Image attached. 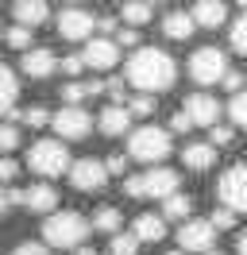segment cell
Here are the masks:
<instances>
[{"label": "cell", "mask_w": 247, "mask_h": 255, "mask_svg": "<svg viewBox=\"0 0 247 255\" xmlns=\"http://www.w3.org/2000/svg\"><path fill=\"white\" fill-rule=\"evenodd\" d=\"M124 81H131L139 93H147V97L166 93L178 81V62L158 47H139L124 66Z\"/></svg>", "instance_id": "cell-1"}, {"label": "cell", "mask_w": 247, "mask_h": 255, "mask_svg": "<svg viewBox=\"0 0 247 255\" xmlns=\"http://www.w3.org/2000/svg\"><path fill=\"white\" fill-rule=\"evenodd\" d=\"M93 232V224L81 217V213H70V209H62V213H50L43 221V240L46 248H66V252H77V248H85V236Z\"/></svg>", "instance_id": "cell-2"}, {"label": "cell", "mask_w": 247, "mask_h": 255, "mask_svg": "<svg viewBox=\"0 0 247 255\" xmlns=\"http://www.w3.org/2000/svg\"><path fill=\"white\" fill-rule=\"evenodd\" d=\"M27 166L43 178V182H54V178L66 174L74 162H70L66 143H58V139H35V143H31V151H27Z\"/></svg>", "instance_id": "cell-3"}, {"label": "cell", "mask_w": 247, "mask_h": 255, "mask_svg": "<svg viewBox=\"0 0 247 255\" xmlns=\"http://www.w3.org/2000/svg\"><path fill=\"white\" fill-rule=\"evenodd\" d=\"M178 182L182 178L166 170V166H154V170H143V174H127L124 182V190L131 193V197H158V201H166L178 193Z\"/></svg>", "instance_id": "cell-4"}, {"label": "cell", "mask_w": 247, "mask_h": 255, "mask_svg": "<svg viewBox=\"0 0 247 255\" xmlns=\"http://www.w3.org/2000/svg\"><path fill=\"white\" fill-rule=\"evenodd\" d=\"M127 155L139 162H162L170 155V131L166 128H135L131 135H127Z\"/></svg>", "instance_id": "cell-5"}, {"label": "cell", "mask_w": 247, "mask_h": 255, "mask_svg": "<svg viewBox=\"0 0 247 255\" xmlns=\"http://www.w3.org/2000/svg\"><path fill=\"white\" fill-rule=\"evenodd\" d=\"M189 78L197 81L201 89L205 85H224V78H228V58H224V50L220 47H201L189 54Z\"/></svg>", "instance_id": "cell-6"}, {"label": "cell", "mask_w": 247, "mask_h": 255, "mask_svg": "<svg viewBox=\"0 0 247 255\" xmlns=\"http://www.w3.org/2000/svg\"><path fill=\"white\" fill-rule=\"evenodd\" d=\"M216 193H220V205H224V209H232V213H247V162L228 166V170L220 174Z\"/></svg>", "instance_id": "cell-7"}, {"label": "cell", "mask_w": 247, "mask_h": 255, "mask_svg": "<svg viewBox=\"0 0 247 255\" xmlns=\"http://www.w3.org/2000/svg\"><path fill=\"white\" fill-rule=\"evenodd\" d=\"M93 27H97V16L89 8H77V4H66L58 12V35L70 39V43H89Z\"/></svg>", "instance_id": "cell-8"}, {"label": "cell", "mask_w": 247, "mask_h": 255, "mask_svg": "<svg viewBox=\"0 0 247 255\" xmlns=\"http://www.w3.org/2000/svg\"><path fill=\"white\" fill-rule=\"evenodd\" d=\"M178 244H182V252H213V244H216V228L213 221H197V217H189V221L178 228Z\"/></svg>", "instance_id": "cell-9"}, {"label": "cell", "mask_w": 247, "mask_h": 255, "mask_svg": "<svg viewBox=\"0 0 247 255\" xmlns=\"http://www.w3.org/2000/svg\"><path fill=\"white\" fill-rule=\"evenodd\" d=\"M54 131H58L62 139H85L93 131V116L85 109H74V105H66V109H58L54 112Z\"/></svg>", "instance_id": "cell-10"}, {"label": "cell", "mask_w": 247, "mask_h": 255, "mask_svg": "<svg viewBox=\"0 0 247 255\" xmlns=\"http://www.w3.org/2000/svg\"><path fill=\"white\" fill-rule=\"evenodd\" d=\"M105 182H108V170H105L101 159H77L70 166V186L81 190V193H97Z\"/></svg>", "instance_id": "cell-11"}, {"label": "cell", "mask_w": 247, "mask_h": 255, "mask_svg": "<svg viewBox=\"0 0 247 255\" xmlns=\"http://www.w3.org/2000/svg\"><path fill=\"white\" fill-rule=\"evenodd\" d=\"M185 112H189V120L201 128H216V120H220V101H216L213 93H205V89H197V93L185 97Z\"/></svg>", "instance_id": "cell-12"}, {"label": "cell", "mask_w": 247, "mask_h": 255, "mask_svg": "<svg viewBox=\"0 0 247 255\" xmlns=\"http://www.w3.org/2000/svg\"><path fill=\"white\" fill-rule=\"evenodd\" d=\"M81 58L93 70H112V66L120 62V43L116 39H89L85 50H81Z\"/></svg>", "instance_id": "cell-13"}, {"label": "cell", "mask_w": 247, "mask_h": 255, "mask_svg": "<svg viewBox=\"0 0 247 255\" xmlns=\"http://www.w3.org/2000/svg\"><path fill=\"white\" fill-rule=\"evenodd\" d=\"M58 70V58H54V50H46V47H31L27 54H23V74L27 78H39L46 81L50 74Z\"/></svg>", "instance_id": "cell-14"}, {"label": "cell", "mask_w": 247, "mask_h": 255, "mask_svg": "<svg viewBox=\"0 0 247 255\" xmlns=\"http://www.w3.org/2000/svg\"><path fill=\"white\" fill-rule=\"evenodd\" d=\"M54 205H58V190H54L50 182H35L31 190H23V209H31V213L50 217V213H54Z\"/></svg>", "instance_id": "cell-15"}, {"label": "cell", "mask_w": 247, "mask_h": 255, "mask_svg": "<svg viewBox=\"0 0 247 255\" xmlns=\"http://www.w3.org/2000/svg\"><path fill=\"white\" fill-rule=\"evenodd\" d=\"M97 124H101L105 135H131V131H127V128H131V112H127V105H108Z\"/></svg>", "instance_id": "cell-16"}, {"label": "cell", "mask_w": 247, "mask_h": 255, "mask_svg": "<svg viewBox=\"0 0 247 255\" xmlns=\"http://www.w3.org/2000/svg\"><path fill=\"white\" fill-rule=\"evenodd\" d=\"M162 31H166V39H174V43H185L189 35L197 31V23H193L189 12L174 8V12H166V19H162Z\"/></svg>", "instance_id": "cell-17"}, {"label": "cell", "mask_w": 247, "mask_h": 255, "mask_svg": "<svg viewBox=\"0 0 247 255\" xmlns=\"http://www.w3.org/2000/svg\"><path fill=\"white\" fill-rule=\"evenodd\" d=\"M131 236L143 240V244H158V240L166 236V221H162V217H151V213H139L135 221H131Z\"/></svg>", "instance_id": "cell-18"}, {"label": "cell", "mask_w": 247, "mask_h": 255, "mask_svg": "<svg viewBox=\"0 0 247 255\" xmlns=\"http://www.w3.org/2000/svg\"><path fill=\"white\" fill-rule=\"evenodd\" d=\"M12 16L19 19V27H39V23H46L50 19V8L46 4H39V0H19V4H12Z\"/></svg>", "instance_id": "cell-19"}, {"label": "cell", "mask_w": 247, "mask_h": 255, "mask_svg": "<svg viewBox=\"0 0 247 255\" xmlns=\"http://www.w3.org/2000/svg\"><path fill=\"white\" fill-rule=\"evenodd\" d=\"M189 16H193L197 27H209V31H213V27H220V23L228 19V8L216 4V0H205V4H193V8H189Z\"/></svg>", "instance_id": "cell-20"}, {"label": "cell", "mask_w": 247, "mask_h": 255, "mask_svg": "<svg viewBox=\"0 0 247 255\" xmlns=\"http://www.w3.org/2000/svg\"><path fill=\"white\" fill-rule=\"evenodd\" d=\"M182 159H185V166H189V170H213L216 166V147L213 143H189L182 151Z\"/></svg>", "instance_id": "cell-21"}, {"label": "cell", "mask_w": 247, "mask_h": 255, "mask_svg": "<svg viewBox=\"0 0 247 255\" xmlns=\"http://www.w3.org/2000/svg\"><path fill=\"white\" fill-rule=\"evenodd\" d=\"M105 93V81H66L62 85V97H66V105H74L81 109V101H89V97Z\"/></svg>", "instance_id": "cell-22"}, {"label": "cell", "mask_w": 247, "mask_h": 255, "mask_svg": "<svg viewBox=\"0 0 247 255\" xmlns=\"http://www.w3.org/2000/svg\"><path fill=\"white\" fill-rule=\"evenodd\" d=\"M120 224H124V213L116 205H101L93 213V228L97 232H108V236H120Z\"/></svg>", "instance_id": "cell-23"}, {"label": "cell", "mask_w": 247, "mask_h": 255, "mask_svg": "<svg viewBox=\"0 0 247 255\" xmlns=\"http://www.w3.org/2000/svg\"><path fill=\"white\" fill-rule=\"evenodd\" d=\"M189 209H193V197H189V193H174V197H166V201H162V221H189Z\"/></svg>", "instance_id": "cell-24"}, {"label": "cell", "mask_w": 247, "mask_h": 255, "mask_svg": "<svg viewBox=\"0 0 247 255\" xmlns=\"http://www.w3.org/2000/svg\"><path fill=\"white\" fill-rule=\"evenodd\" d=\"M15 97H19V85H15V74L8 66L0 62V112H8L15 105Z\"/></svg>", "instance_id": "cell-25"}, {"label": "cell", "mask_w": 247, "mask_h": 255, "mask_svg": "<svg viewBox=\"0 0 247 255\" xmlns=\"http://www.w3.org/2000/svg\"><path fill=\"white\" fill-rule=\"evenodd\" d=\"M120 16H124L127 27H143V23H151L154 8L151 4H120Z\"/></svg>", "instance_id": "cell-26"}, {"label": "cell", "mask_w": 247, "mask_h": 255, "mask_svg": "<svg viewBox=\"0 0 247 255\" xmlns=\"http://www.w3.org/2000/svg\"><path fill=\"white\" fill-rule=\"evenodd\" d=\"M4 39H8V47H12V50H23V54L31 50V31H27V27H19V23H12V27L4 31Z\"/></svg>", "instance_id": "cell-27"}, {"label": "cell", "mask_w": 247, "mask_h": 255, "mask_svg": "<svg viewBox=\"0 0 247 255\" xmlns=\"http://www.w3.org/2000/svg\"><path fill=\"white\" fill-rule=\"evenodd\" d=\"M228 116H232V128H247V93H236L228 101Z\"/></svg>", "instance_id": "cell-28"}, {"label": "cell", "mask_w": 247, "mask_h": 255, "mask_svg": "<svg viewBox=\"0 0 247 255\" xmlns=\"http://www.w3.org/2000/svg\"><path fill=\"white\" fill-rule=\"evenodd\" d=\"M139 252V240L131 232H120V236H112V252L108 255H135Z\"/></svg>", "instance_id": "cell-29"}, {"label": "cell", "mask_w": 247, "mask_h": 255, "mask_svg": "<svg viewBox=\"0 0 247 255\" xmlns=\"http://www.w3.org/2000/svg\"><path fill=\"white\" fill-rule=\"evenodd\" d=\"M232 47L240 50V54H247V8H244V16L232 23Z\"/></svg>", "instance_id": "cell-30"}, {"label": "cell", "mask_w": 247, "mask_h": 255, "mask_svg": "<svg viewBox=\"0 0 247 255\" xmlns=\"http://www.w3.org/2000/svg\"><path fill=\"white\" fill-rule=\"evenodd\" d=\"M127 112H131V116H151V112H154V97L135 93L131 101H127Z\"/></svg>", "instance_id": "cell-31"}, {"label": "cell", "mask_w": 247, "mask_h": 255, "mask_svg": "<svg viewBox=\"0 0 247 255\" xmlns=\"http://www.w3.org/2000/svg\"><path fill=\"white\" fill-rule=\"evenodd\" d=\"M46 120H54V116H50L43 105H31V109H23V124H27V128H43Z\"/></svg>", "instance_id": "cell-32"}, {"label": "cell", "mask_w": 247, "mask_h": 255, "mask_svg": "<svg viewBox=\"0 0 247 255\" xmlns=\"http://www.w3.org/2000/svg\"><path fill=\"white\" fill-rule=\"evenodd\" d=\"M209 143H213V147H228V143H232V128H228V124L209 128Z\"/></svg>", "instance_id": "cell-33"}, {"label": "cell", "mask_w": 247, "mask_h": 255, "mask_svg": "<svg viewBox=\"0 0 247 255\" xmlns=\"http://www.w3.org/2000/svg\"><path fill=\"white\" fill-rule=\"evenodd\" d=\"M15 143H19V131L12 124H0V151H15Z\"/></svg>", "instance_id": "cell-34"}, {"label": "cell", "mask_w": 247, "mask_h": 255, "mask_svg": "<svg viewBox=\"0 0 247 255\" xmlns=\"http://www.w3.org/2000/svg\"><path fill=\"white\" fill-rule=\"evenodd\" d=\"M209 221H213V228H216V232H220V228H232V224H236V213L220 205V209H216V213H213V217H209Z\"/></svg>", "instance_id": "cell-35"}, {"label": "cell", "mask_w": 247, "mask_h": 255, "mask_svg": "<svg viewBox=\"0 0 247 255\" xmlns=\"http://www.w3.org/2000/svg\"><path fill=\"white\" fill-rule=\"evenodd\" d=\"M244 74H240V70H232V74H228V78H224V89H228V93L232 97H236V93H244Z\"/></svg>", "instance_id": "cell-36"}, {"label": "cell", "mask_w": 247, "mask_h": 255, "mask_svg": "<svg viewBox=\"0 0 247 255\" xmlns=\"http://www.w3.org/2000/svg\"><path fill=\"white\" fill-rule=\"evenodd\" d=\"M189 128H193V120H189V112H174V116H170V131H189Z\"/></svg>", "instance_id": "cell-37"}, {"label": "cell", "mask_w": 247, "mask_h": 255, "mask_svg": "<svg viewBox=\"0 0 247 255\" xmlns=\"http://www.w3.org/2000/svg\"><path fill=\"white\" fill-rule=\"evenodd\" d=\"M15 174H19V162L15 159H0V182H15Z\"/></svg>", "instance_id": "cell-38"}, {"label": "cell", "mask_w": 247, "mask_h": 255, "mask_svg": "<svg viewBox=\"0 0 247 255\" xmlns=\"http://www.w3.org/2000/svg\"><path fill=\"white\" fill-rule=\"evenodd\" d=\"M8 255H50V252H46V244H19Z\"/></svg>", "instance_id": "cell-39"}, {"label": "cell", "mask_w": 247, "mask_h": 255, "mask_svg": "<svg viewBox=\"0 0 247 255\" xmlns=\"http://www.w3.org/2000/svg\"><path fill=\"white\" fill-rule=\"evenodd\" d=\"M62 70H66V74H81V70H85V58H81V54H70V58H62Z\"/></svg>", "instance_id": "cell-40"}, {"label": "cell", "mask_w": 247, "mask_h": 255, "mask_svg": "<svg viewBox=\"0 0 247 255\" xmlns=\"http://www.w3.org/2000/svg\"><path fill=\"white\" fill-rule=\"evenodd\" d=\"M124 166H127V159H124V155H108V162H105L108 174H124Z\"/></svg>", "instance_id": "cell-41"}, {"label": "cell", "mask_w": 247, "mask_h": 255, "mask_svg": "<svg viewBox=\"0 0 247 255\" xmlns=\"http://www.w3.org/2000/svg\"><path fill=\"white\" fill-rule=\"evenodd\" d=\"M135 43H139V31H135V27L120 31V47H135Z\"/></svg>", "instance_id": "cell-42"}, {"label": "cell", "mask_w": 247, "mask_h": 255, "mask_svg": "<svg viewBox=\"0 0 247 255\" xmlns=\"http://www.w3.org/2000/svg\"><path fill=\"white\" fill-rule=\"evenodd\" d=\"M105 89H108V97L120 101V97H124V81H105Z\"/></svg>", "instance_id": "cell-43"}, {"label": "cell", "mask_w": 247, "mask_h": 255, "mask_svg": "<svg viewBox=\"0 0 247 255\" xmlns=\"http://www.w3.org/2000/svg\"><path fill=\"white\" fill-rule=\"evenodd\" d=\"M8 205H12V201H8V193L0 190V217H4V213H8Z\"/></svg>", "instance_id": "cell-44"}, {"label": "cell", "mask_w": 247, "mask_h": 255, "mask_svg": "<svg viewBox=\"0 0 247 255\" xmlns=\"http://www.w3.org/2000/svg\"><path fill=\"white\" fill-rule=\"evenodd\" d=\"M236 252H240V255H247V232L240 236V244H236Z\"/></svg>", "instance_id": "cell-45"}, {"label": "cell", "mask_w": 247, "mask_h": 255, "mask_svg": "<svg viewBox=\"0 0 247 255\" xmlns=\"http://www.w3.org/2000/svg\"><path fill=\"white\" fill-rule=\"evenodd\" d=\"M74 255H97V252H89V248H77V252Z\"/></svg>", "instance_id": "cell-46"}, {"label": "cell", "mask_w": 247, "mask_h": 255, "mask_svg": "<svg viewBox=\"0 0 247 255\" xmlns=\"http://www.w3.org/2000/svg\"><path fill=\"white\" fill-rule=\"evenodd\" d=\"M166 255H185V252H166Z\"/></svg>", "instance_id": "cell-47"}, {"label": "cell", "mask_w": 247, "mask_h": 255, "mask_svg": "<svg viewBox=\"0 0 247 255\" xmlns=\"http://www.w3.org/2000/svg\"><path fill=\"white\" fill-rule=\"evenodd\" d=\"M209 255H224V252H209Z\"/></svg>", "instance_id": "cell-48"}]
</instances>
